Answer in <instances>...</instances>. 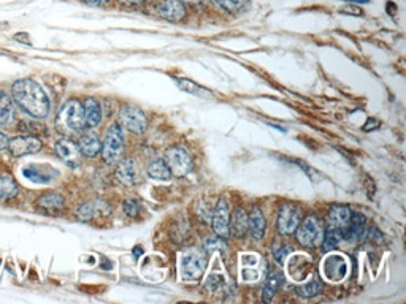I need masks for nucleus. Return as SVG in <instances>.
<instances>
[{"label":"nucleus","mask_w":406,"mask_h":304,"mask_svg":"<svg viewBox=\"0 0 406 304\" xmlns=\"http://www.w3.org/2000/svg\"><path fill=\"white\" fill-rule=\"evenodd\" d=\"M11 92H13V100L29 116L45 119L50 115V99L35 81L29 78L18 80L11 87Z\"/></svg>","instance_id":"obj_1"},{"label":"nucleus","mask_w":406,"mask_h":304,"mask_svg":"<svg viewBox=\"0 0 406 304\" xmlns=\"http://www.w3.org/2000/svg\"><path fill=\"white\" fill-rule=\"evenodd\" d=\"M56 127L67 136L81 135L86 129V117L83 103L78 100H69L56 116Z\"/></svg>","instance_id":"obj_2"},{"label":"nucleus","mask_w":406,"mask_h":304,"mask_svg":"<svg viewBox=\"0 0 406 304\" xmlns=\"http://www.w3.org/2000/svg\"><path fill=\"white\" fill-rule=\"evenodd\" d=\"M124 149V136L122 129L118 124H113L106 130L104 136V143H102V159L105 164H116L122 156Z\"/></svg>","instance_id":"obj_3"},{"label":"nucleus","mask_w":406,"mask_h":304,"mask_svg":"<svg viewBox=\"0 0 406 304\" xmlns=\"http://www.w3.org/2000/svg\"><path fill=\"white\" fill-rule=\"evenodd\" d=\"M297 240L307 247H318L324 238V226L316 216L304 217L297 226Z\"/></svg>","instance_id":"obj_4"},{"label":"nucleus","mask_w":406,"mask_h":304,"mask_svg":"<svg viewBox=\"0 0 406 304\" xmlns=\"http://www.w3.org/2000/svg\"><path fill=\"white\" fill-rule=\"evenodd\" d=\"M205 257L200 250L190 249L183 252L180 259V271L181 277L184 281H197L203 276V271H205Z\"/></svg>","instance_id":"obj_5"},{"label":"nucleus","mask_w":406,"mask_h":304,"mask_svg":"<svg viewBox=\"0 0 406 304\" xmlns=\"http://www.w3.org/2000/svg\"><path fill=\"white\" fill-rule=\"evenodd\" d=\"M119 124H121V127L127 129L129 132L140 135L148 127V119L139 106L122 105V108L119 110Z\"/></svg>","instance_id":"obj_6"},{"label":"nucleus","mask_w":406,"mask_h":304,"mask_svg":"<svg viewBox=\"0 0 406 304\" xmlns=\"http://www.w3.org/2000/svg\"><path fill=\"white\" fill-rule=\"evenodd\" d=\"M164 160L167 162V165H169L172 175L176 178L186 176L188 173L192 170V159H190L186 149H183L180 146L170 147L169 151L165 152Z\"/></svg>","instance_id":"obj_7"},{"label":"nucleus","mask_w":406,"mask_h":304,"mask_svg":"<svg viewBox=\"0 0 406 304\" xmlns=\"http://www.w3.org/2000/svg\"><path fill=\"white\" fill-rule=\"evenodd\" d=\"M41 149V141L37 136H15V138L8 140V151L13 157L29 156V154H35Z\"/></svg>","instance_id":"obj_8"},{"label":"nucleus","mask_w":406,"mask_h":304,"mask_svg":"<svg viewBox=\"0 0 406 304\" xmlns=\"http://www.w3.org/2000/svg\"><path fill=\"white\" fill-rule=\"evenodd\" d=\"M211 225L214 233L220 238L229 236L230 233V210H229V203L225 201V198H220L216 205V210L213 212Z\"/></svg>","instance_id":"obj_9"},{"label":"nucleus","mask_w":406,"mask_h":304,"mask_svg":"<svg viewBox=\"0 0 406 304\" xmlns=\"http://www.w3.org/2000/svg\"><path fill=\"white\" fill-rule=\"evenodd\" d=\"M55 151L57 154V157L61 159L64 164L71 166V168H76V166L81 164L83 154L80 151V146L69 138L59 140L55 146Z\"/></svg>","instance_id":"obj_10"},{"label":"nucleus","mask_w":406,"mask_h":304,"mask_svg":"<svg viewBox=\"0 0 406 304\" xmlns=\"http://www.w3.org/2000/svg\"><path fill=\"white\" fill-rule=\"evenodd\" d=\"M298 224H300V210L294 205H284L278 216V230L283 235H292L295 233Z\"/></svg>","instance_id":"obj_11"},{"label":"nucleus","mask_w":406,"mask_h":304,"mask_svg":"<svg viewBox=\"0 0 406 304\" xmlns=\"http://www.w3.org/2000/svg\"><path fill=\"white\" fill-rule=\"evenodd\" d=\"M156 13L167 21L178 22L186 16V7L181 0H160L156 5Z\"/></svg>","instance_id":"obj_12"},{"label":"nucleus","mask_w":406,"mask_h":304,"mask_svg":"<svg viewBox=\"0 0 406 304\" xmlns=\"http://www.w3.org/2000/svg\"><path fill=\"white\" fill-rule=\"evenodd\" d=\"M348 271V263L342 255H328L322 263V273L330 281H342Z\"/></svg>","instance_id":"obj_13"},{"label":"nucleus","mask_w":406,"mask_h":304,"mask_svg":"<svg viewBox=\"0 0 406 304\" xmlns=\"http://www.w3.org/2000/svg\"><path fill=\"white\" fill-rule=\"evenodd\" d=\"M116 178L119 182H122L124 186H135L140 181V170L136 166L135 160L132 159H124L116 166Z\"/></svg>","instance_id":"obj_14"},{"label":"nucleus","mask_w":406,"mask_h":304,"mask_svg":"<svg viewBox=\"0 0 406 304\" xmlns=\"http://www.w3.org/2000/svg\"><path fill=\"white\" fill-rule=\"evenodd\" d=\"M37 206L46 214H59L65 206V200L57 192H45L37 198Z\"/></svg>","instance_id":"obj_15"},{"label":"nucleus","mask_w":406,"mask_h":304,"mask_svg":"<svg viewBox=\"0 0 406 304\" xmlns=\"http://www.w3.org/2000/svg\"><path fill=\"white\" fill-rule=\"evenodd\" d=\"M267 222L264 217V212L260 211L259 206L251 208V212L248 214V231L254 240H262L265 235Z\"/></svg>","instance_id":"obj_16"},{"label":"nucleus","mask_w":406,"mask_h":304,"mask_svg":"<svg viewBox=\"0 0 406 304\" xmlns=\"http://www.w3.org/2000/svg\"><path fill=\"white\" fill-rule=\"evenodd\" d=\"M78 146L83 156L86 157H95L102 151V141L94 132L81 133Z\"/></svg>","instance_id":"obj_17"},{"label":"nucleus","mask_w":406,"mask_h":304,"mask_svg":"<svg viewBox=\"0 0 406 304\" xmlns=\"http://www.w3.org/2000/svg\"><path fill=\"white\" fill-rule=\"evenodd\" d=\"M351 211L348 206H333L330 212H328L327 222L330 225V229L342 230L344 226H348L351 222Z\"/></svg>","instance_id":"obj_18"},{"label":"nucleus","mask_w":406,"mask_h":304,"mask_svg":"<svg viewBox=\"0 0 406 304\" xmlns=\"http://www.w3.org/2000/svg\"><path fill=\"white\" fill-rule=\"evenodd\" d=\"M104 208H108L106 206L105 201H97V203H83V205L78 208V211H76V217H78L81 222H89V220H92L95 216H99V214H108L110 211H104Z\"/></svg>","instance_id":"obj_19"},{"label":"nucleus","mask_w":406,"mask_h":304,"mask_svg":"<svg viewBox=\"0 0 406 304\" xmlns=\"http://www.w3.org/2000/svg\"><path fill=\"white\" fill-rule=\"evenodd\" d=\"M18 192H20V186L15 178L8 173H2L0 175V203L13 200Z\"/></svg>","instance_id":"obj_20"},{"label":"nucleus","mask_w":406,"mask_h":304,"mask_svg":"<svg viewBox=\"0 0 406 304\" xmlns=\"http://www.w3.org/2000/svg\"><path fill=\"white\" fill-rule=\"evenodd\" d=\"M83 108H85L86 127H97L102 122V115H104L99 101L95 99H86L85 103H83Z\"/></svg>","instance_id":"obj_21"},{"label":"nucleus","mask_w":406,"mask_h":304,"mask_svg":"<svg viewBox=\"0 0 406 304\" xmlns=\"http://www.w3.org/2000/svg\"><path fill=\"white\" fill-rule=\"evenodd\" d=\"M230 231L237 238H241L248 231V212L243 208H237L230 216Z\"/></svg>","instance_id":"obj_22"},{"label":"nucleus","mask_w":406,"mask_h":304,"mask_svg":"<svg viewBox=\"0 0 406 304\" xmlns=\"http://www.w3.org/2000/svg\"><path fill=\"white\" fill-rule=\"evenodd\" d=\"M148 176L156 181H170L173 175L165 160L158 159L148 165Z\"/></svg>","instance_id":"obj_23"},{"label":"nucleus","mask_w":406,"mask_h":304,"mask_svg":"<svg viewBox=\"0 0 406 304\" xmlns=\"http://www.w3.org/2000/svg\"><path fill=\"white\" fill-rule=\"evenodd\" d=\"M15 117V105L4 91H0V125H7Z\"/></svg>","instance_id":"obj_24"},{"label":"nucleus","mask_w":406,"mask_h":304,"mask_svg":"<svg viewBox=\"0 0 406 304\" xmlns=\"http://www.w3.org/2000/svg\"><path fill=\"white\" fill-rule=\"evenodd\" d=\"M281 276L279 273H273L270 277L267 279V284L264 287V294H262V301L264 303H270L273 300V296L276 295V291L281 287Z\"/></svg>","instance_id":"obj_25"},{"label":"nucleus","mask_w":406,"mask_h":304,"mask_svg":"<svg viewBox=\"0 0 406 304\" xmlns=\"http://www.w3.org/2000/svg\"><path fill=\"white\" fill-rule=\"evenodd\" d=\"M22 175L26 176L29 181L37 182V184H46V182L51 181V178L48 176V175H43V173L40 171L38 166H35V165L26 166V168L22 170Z\"/></svg>","instance_id":"obj_26"},{"label":"nucleus","mask_w":406,"mask_h":304,"mask_svg":"<svg viewBox=\"0 0 406 304\" xmlns=\"http://www.w3.org/2000/svg\"><path fill=\"white\" fill-rule=\"evenodd\" d=\"M297 291H298V295L303 298H313L322 291V282L319 281V279H312L309 282L303 284L302 287H298Z\"/></svg>","instance_id":"obj_27"},{"label":"nucleus","mask_w":406,"mask_h":304,"mask_svg":"<svg viewBox=\"0 0 406 304\" xmlns=\"http://www.w3.org/2000/svg\"><path fill=\"white\" fill-rule=\"evenodd\" d=\"M343 241V235H342V230H335V229H330L324 233V238H322V244H324V249L327 250H333L335 247H338V244Z\"/></svg>","instance_id":"obj_28"},{"label":"nucleus","mask_w":406,"mask_h":304,"mask_svg":"<svg viewBox=\"0 0 406 304\" xmlns=\"http://www.w3.org/2000/svg\"><path fill=\"white\" fill-rule=\"evenodd\" d=\"M176 85L180 86L184 92H189V94H192V95H199V97H208V95H210L205 91V89L200 87V86H197L195 82L189 81V80H178Z\"/></svg>","instance_id":"obj_29"},{"label":"nucleus","mask_w":406,"mask_h":304,"mask_svg":"<svg viewBox=\"0 0 406 304\" xmlns=\"http://www.w3.org/2000/svg\"><path fill=\"white\" fill-rule=\"evenodd\" d=\"M220 8L225 11H230V13H235V11H240L248 5V0H214Z\"/></svg>","instance_id":"obj_30"},{"label":"nucleus","mask_w":406,"mask_h":304,"mask_svg":"<svg viewBox=\"0 0 406 304\" xmlns=\"http://www.w3.org/2000/svg\"><path fill=\"white\" fill-rule=\"evenodd\" d=\"M289 254H290V247L284 246V244H276L273 249V257L278 261V263H283L284 259L288 257Z\"/></svg>","instance_id":"obj_31"},{"label":"nucleus","mask_w":406,"mask_h":304,"mask_svg":"<svg viewBox=\"0 0 406 304\" xmlns=\"http://www.w3.org/2000/svg\"><path fill=\"white\" fill-rule=\"evenodd\" d=\"M124 212H125V216H129V217H135V216H139V212H140V205H139V201H134V200H125L124 201Z\"/></svg>","instance_id":"obj_32"},{"label":"nucleus","mask_w":406,"mask_h":304,"mask_svg":"<svg viewBox=\"0 0 406 304\" xmlns=\"http://www.w3.org/2000/svg\"><path fill=\"white\" fill-rule=\"evenodd\" d=\"M205 249L208 250V252H214V250H216V252H224V250L227 249V246H225V243L223 241V240H214V238H211V240H206V243H205Z\"/></svg>","instance_id":"obj_33"},{"label":"nucleus","mask_w":406,"mask_h":304,"mask_svg":"<svg viewBox=\"0 0 406 304\" xmlns=\"http://www.w3.org/2000/svg\"><path fill=\"white\" fill-rule=\"evenodd\" d=\"M223 284H224V277L220 276V274H218V276H214L213 274V276H210L205 281V287L211 291H216L218 289L223 287Z\"/></svg>","instance_id":"obj_34"},{"label":"nucleus","mask_w":406,"mask_h":304,"mask_svg":"<svg viewBox=\"0 0 406 304\" xmlns=\"http://www.w3.org/2000/svg\"><path fill=\"white\" fill-rule=\"evenodd\" d=\"M119 2L124 3V5H127V7H135V5L149 2V0H119Z\"/></svg>","instance_id":"obj_35"},{"label":"nucleus","mask_w":406,"mask_h":304,"mask_svg":"<svg viewBox=\"0 0 406 304\" xmlns=\"http://www.w3.org/2000/svg\"><path fill=\"white\" fill-rule=\"evenodd\" d=\"M88 5H92V7H102V5H106L110 0H85Z\"/></svg>","instance_id":"obj_36"},{"label":"nucleus","mask_w":406,"mask_h":304,"mask_svg":"<svg viewBox=\"0 0 406 304\" xmlns=\"http://www.w3.org/2000/svg\"><path fill=\"white\" fill-rule=\"evenodd\" d=\"M5 147H8V138L2 132H0V151Z\"/></svg>","instance_id":"obj_37"},{"label":"nucleus","mask_w":406,"mask_h":304,"mask_svg":"<svg viewBox=\"0 0 406 304\" xmlns=\"http://www.w3.org/2000/svg\"><path fill=\"white\" fill-rule=\"evenodd\" d=\"M184 2L192 3V5H197V3H203V2H205V0H184Z\"/></svg>","instance_id":"obj_38"}]
</instances>
